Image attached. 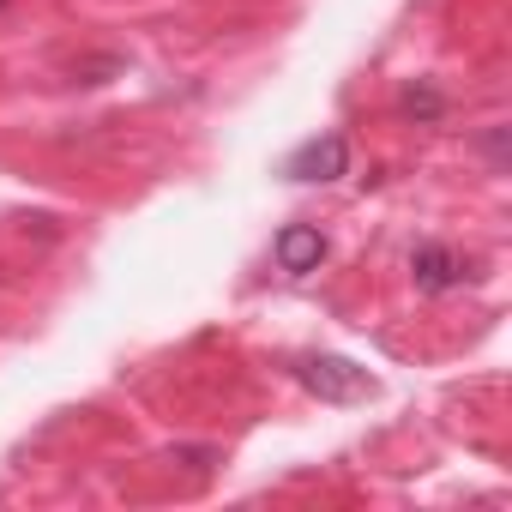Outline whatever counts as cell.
I'll use <instances>...</instances> for the list:
<instances>
[{
    "label": "cell",
    "instance_id": "6da1fadb",
    "mask_svg": "<svg viewBox=\"0 0 512 512\" xmlns=\"http://www.w3.org/2000/svg\"><path fill=\"white\" fill-rule=\"evenodd\" d=\"M290 374L320 404H362V398H374V374L356 368L350 356H290Z\"/></svg>",
    "mask_w": 512,
    "mask_h": 512
},
{
    "label": "cell",
    "instance_id": "7a4b0ae2",
    "mask_svg": "<svg viewBox=\"0 0 512 512\" xmlns=\"http://www.w3.org/2000/svg\"><path fill=\"white\" fill-rule=\"evenodd\" d=\"M410 284L422 296L464 290V284H476V260H464V253L446 247V241H422V247H410Z\"/></svg>",
    "mask_w": 512,
    "mask_h": 512
},
{
    "label": "cell",
    "instance_id": "3957f363",
    "mask_svg": "<svg viewBox=\"0 0 512 512\" xmlns=\"http://www.w3.org/2000/svg\"><path fill=\"white\" fill-rule=\"evenodd\" d=\"M284 175L290 181H338V175H350V139L344 133H320V139L296 145L284 157Z\"/></svg>",
    "mask_w": 512,
    "mask_h": 512
},
{
    "label": "cell",
    "instance_id": "277c9868",
    "mask_svg": "<svg viewBox=\"0 0 512 512\" xmlns=\"http://www.w3.org/2000/svg\"><path fill=\"white\" fill-rule=\"evenodd\" d=\"M272 260H278V272L308 278V272H320V260H326V235H320L314 223H284L278 241H272Z\"/></svg>",
    "mask_w": 512,
    "mask_h": 512
},
{
    "label": "cell",
    "instance_id": "5b68a950",
    "mask_svg": "<svg viewBox=\"0 0 512 512\" xmlns=\"http://www.w3.org/2000/svg\"><path fill=\"white\" fill-rule=\"evenodd\" d=\"M398 109L410 115V121H422V127H434L440 115H446V97L428 85V79H416V85H404V97H398Z\"/></svg>",
    "mask_w": 512,
    "mask_h": 512
},
{
    "label": "cell",
    "instance_id": "8992f818",
    "mask_svg": "<svg viewBox=\"0 0 512 512\" xmlns=\"http://www.w3.org/2000/svg\"><path fill=\"white\" fill-rule=\"evenodd\" d=\"M482 151H488V163H494V169H506V127H494V133L482 139Z\"/></svg>",
    "mask_w": 512,
    "mask_h": 512
}]
</instances>
